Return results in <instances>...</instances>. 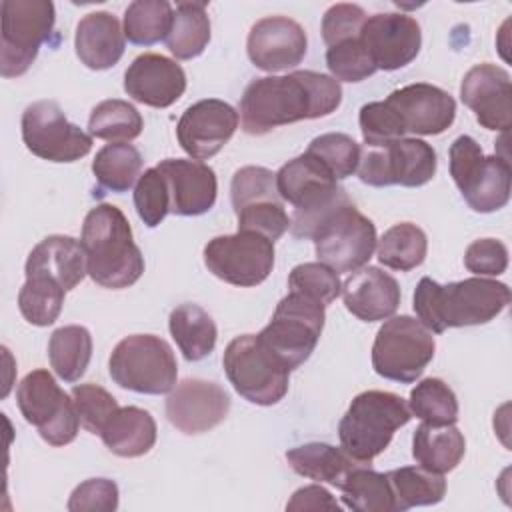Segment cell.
Masks as SVG:
<instances>
[{"mask_svg": "<svg viewBox=\"0 0 512 512\" xmlns=\"http://www.w3.org/2000/svg\"><path fill=\"white\" fill-rule=\"evenodd\" d=\"M342 102V86L328 74L296 70L286 76L252 80L240 98L242 130L262 136L278 126L332 114Z\"/></svg>", "mask_w": 512, "mask_h": 512, "instance_id": "6da1fadb", "label": "cell"}, {"mask_svg": "<svg viewBox=\"0 0 512 512\" xmlns=\"http://www.w3.org/2000/svg\"><path fill=\"white\" fill-rule=\"evenodd\" d=\"M510 304V288L504 282L474 276L438 284L424 276L414 290V312L434 334L446 328L478 326L494 320Z\"/></svg>", "mask_w": 512, "mask_h": 512, "instance_id": "7a4b0ae2", "label": "cell"}, {"mask_svg": "<svg viewBox=\"0 0 512 512\" xmlns=\"http://www.w3.org/2000/svg\"><path fill=\"white\" fill-rule=\"evenodd\" d=\"M80 244L88 276L98 286L128 288L144 272V256L134 244L130 222L114 204H98L86 214Z\"/></svg>", "mask_w": 512, "mask_h": 512, "instance_id": "3957f363", "label": "cell"}, {"mask_svg": "<svg viewBox=\"0 0 512 512\" xmlns=\"http://www.w3.org/2000/svg\"><path fill=\"white\" fill-rule=\"evenodd\" d=\"M276 188L280 198L294 208L290 232L296 238H312L316 226L332 210L350 202L330 170L308 152L288 160L276 172Z\"/></svg>", "mask_w": 512, "mask_h": 512, "instance_id": "277c9868", "label": "cell"}, {"mask_svg": "<svg viewBox=\"0 0 512 512\" xmlns=\"http://www.w3.org/2000/svg\"><path fill=\"white\" fill-rule=\"evenodd\" d=\"M410 418L412 412L402 396L384 390L360 392L338 424L342 450L356 462L370 464Z\"/></svg>", "mask_w": 512, "mask_h": 512, "instance_id": "5b68a950", "label": "cell"}, {"mask_svg": "<svg viewBox=\"0 0 512 512\" xmlns=\"http://www.w3.org/2000/svg\"><path fill=\"white\" fill-rule=\"evenodd\" d=\"M450 176L474 212H496L510 200L512 170L506 156H484L472 136L450 144Z\"/></svg>", "mask_w": 512, "mask_h": 512, "instance_id": "8992f818", "label": "cell"}, {"mask_svg": "<svg viewBox=\"0 0 512 512\" xmlns=\"http://www.w3.org/2000/svg\"><path fill=\"white\" fill-rule=\"evenodd\" d=\"M326 306L302 292L290 290L258 332L262 344L292 372L314 352L326 318Z\"/></svg>", "mask_w": 512, "mask_h": 512, "instance_id": "52a82bcc", "label": "cell"}, {"mask_svg": "<svg viewBox=\"0 0 512 512\" xmlns=\"http://www.w3.org/2000/svg\"><path fill=\"white\" fill-rule=\"evenodd\" d=\"M110 378L138 394H166L176 386L178 364L166 340L154 334L122 338L108 360Z\"/></svg>", "mask_w": 512, "mask_h": 512, "instance_id": "ba28073f", "label": "cell"}, {"mask_svg": "<svg viewBox=\"0 0 512 512\" xmlns=\"http://www.w3.org/2000/svg\"><path fill=\"white\" fill-rule=\"evenodd\" d=\"M222 364L234 390L252 404L272 406L288 392L290 370L262 344L258 334L234 338L224 350Z\"/></svg>", "mask_w": 512, "mask_h": 512, "instance_id": "9c48e42d", "label": "cell"}, {"mask_svg": "<svg viewBox=\"0 0 512 512\" xmlns=\"http://www.w3.org/2000/svg\"><path fill=\"white\" fill-rule=\"evenodd\" d=\"M0 74L22 76L54 32L56 12L50 0H4L0 4Z\"/></svg>", "mask_w": 512, "mask_h": 512, "instance_id": "30bf717a", "label": "cell"}, {"mask_svg": "<svg viewBox=\"0 0 512 512\" xmlns=\"http://www.w3.org/2000/svg\"><path fill=\"white\" fill-rule=\"evenodd\" d=\"M434 352V336L418 318L390 316L376 332L372 368L386 380L410 384L422 376Z\"/></svg>", "mask_w": 512, "mask_h": 512, "instance_id": "8fae6325", "label": "cell"}, {"mask_svg": "<svg viewBox=\"0 0 512 512\" xmlns=\"http://www.w3.org/2000/svg\"><path fill=\"white\" fill-rule=\"evenodd\" d=\"M318 262L336 272H354L376 250V226L352 202L332 210L312 234Z\"/></svg>", "mask_w": 512, "mask_h": 512, "instance_id": "7c38bea8", "label": "cell"}, {"mask_svg": "<svg viewBox=\"0 0 512 512\" xmlns=\"http://www.w3.org/2000/svg\"><path fill=\"white\" fill-rule=\"evenodd\" d=\"M16 402L24 420L36 426L50 446H66L78 436L80 418L74 398L56 384L48 370L38 368L26 374L18 384Z\"/></svg>", "mask_w": 512, "mask_h": 512, "instance_id": "4fadbf2b", "label": "cell"}, {"mask_svg": "<svg viewBox=\"0 0 512 512\" xmlns=\"http://www.w3.org/2000/svg\"><path fill=\"white\" fill-rule=\"evenodd\" d=\"M230 200L238 230L258 232L276 242L290 228V216L276 188V174L264 166L236 170L230 184Z\"/></svg>", "mask_w": 512, "mask_h": 512, "instance_id": "5bb4252c", "label": "cell"}, {"mask_svg": "<svg viewBox=\"0 0 512 512\" xmlns=\"http://www.w3.org/2000/svg\"><path fill=\"white\" fill-rule=\"evenodd\" d=\"M434 148L418 138H398L384 146L368 148L360 154L358 178L376 188L384 186H424L436 174Z\"/></svg>", "mask_w": 512, "mask_h": 512, "instance_id": "9a60e30c", "label": "cell"}, {"mask_svg": "<svg viewBox=\"0 0 512 512\" xmlns=\"http://www.w3.org/2000/svg\"><path fill=\"white\" fill-rule=\"evenodd\" d=\"M204 264L216 278L234 286H258L274 268V242L258 232L238 230L204 246Z\"/></svg>", "mask_w": 512, "mask_h": 512, "instance_id": "2e32d148", "label": "cell"}, {"mask_svg": "<svg viewBox=\"0 0 512 512\" xmlns=\"http://www.w3.org/2000/svg\"><path fill=\"white\" fill-rule=\"evenodd\" d=\"M22 140L26 148L48 162H76L92 150V136L68 122L54 100H38L22 112Z\"/></svg>", "mask_w": 512, "mask_h": 512, "instance_id": "e0dca14e", "label": "cell"}, {"mask_svg": "<svg viewBox=\"0 0 512 512\" xmlns=\"http://www.w3.org/2000/svg\"><path fill=\"white\" fill-rule=\"evenodd\" d=\"M238 128V112L224 100L204 98L188 106L176 124L182 150L194 160L218 154Z\"/></svg>", "mask_w": 512, "mask_h": 512, "instance_id": "ac0fdd59", "label": "cell"}, {"mask_svg": "<svg viewBox=\"0 0 512 512\" xmlns=\"http://www.w3.org/2000/svg\"><path fill=\"white\" fill-rule=\"evenodd\" d=\"M230 412L228 392L210 380L186 378L166 398L168 422L184 434H202L218 426Z\"/></svg>", "mask_w": 512, "mask_h": 512, "instance_id": "d6986e66", "label": "cell"}, {"mask_svg": "<svg viewBox=\"0 0 512 512\" xmlns=\"http://www.w3.org/2000/svg\"><path fill=\"white\" fill-rule=\"evenodd\" d=\"M360 40L374 60L376 70H398L408 66L420 52V24L398 12L368 16L360 30Z\"/></svg>", "mask_w": 512, "mask_h": 512, "instance_id": "ffe728a7", "label": "cell"}, {"mask_svg": "<svg viewBox=\"0 0 512 512\" xmlns=\"http://www.w3.org/2000/svg\"><path fill=\"white\" fill-rule=\"evenodd\" d=\"M384 102L396 114L404 134L436 136L448 130L456 118V100L426 82L406 84L390 92Z\"/></svg>", "mask_w": 512, "mask_h": 512, "instance_id": "44dd1931", "label": "cell"}, {"mask_svg": "<svg viewBox=\"0 0 512 512\" xmlns=\"http://www.w3.org/2000/svg\"><path fill=\"white\" fill-rule=\"evenodd\" d=\"M462 102L474 112L486 130L506 132L512 124V84L510 74L496 64H476L460 84Z\"/></svg>", "mask_w": 512, "mask_h": 512, "instance_id": "7402d4cb", "label": "cell"}, {"mask_svg": "<svg viewBox=\"0 0 512 512\" xmlns=\"http://www.w3.org/2000/svg\"><path fill=\"white\" fill-rule=\"evenodd\" d=\"M308 48L304 28L288 16H266L248 34L246 52L250 62L264 72H278L298 66Z\"/></svg>", "mask_w": 512, "mask_h": 512, "instance_id": "603a6c76", "label": "cell"}, {"mask_svg": "<svg viewBox=\"0 0 512 512\" xmlns=\"http://www.w3.org/2000/svg\"><path fill=\"white\" fill-rule=\"evenodd\" d=\"M124 90L140 104L168 108L184 94L186 74L176 60L146 52L136 56L126 68Z\"/></svg>", "mask_w": 512, "mask_h": 512, "instance_id": "cb8c5ba5", "label": "cell"}, {"mask_svg": "<svg viewBox=\"0 0 512 512\" xmlns=\"http://www.w3.org/2000/svg\"><path fill=\"white\" fill-rule=\"evenodd\" d=\"M170 194V212L176 216L206 214L218 192L214 170L200 160L166 158L158 166Z\"/></svg>", "mask_w": 512, "mask_h": 512, "instance_id": "d4e9b609", "label": "cell"}, {"mask_svg": "<svg viewBox=\"0 0 512 512\" xmlns=\"http://www.w3.org/2000/svg\"><path fill=\"white\" fill-rule=\"evenodd\" d=\"M342 298L358 320H388L400 304V286L394 276L376 268L362 266L342 282Z\"/></svg>", "mask_w": 512, "mask_h": 512, "instance_id": "484cf974", "label": "cell"}, {"mask_svg": "<svg viewBox=\"0 0 512 512\" xmlns=\"http://www.w3.org/2000/svg\"><path fill=\"white\" fill-rule=\"evenodd\" d=\"M26 274H44L56 280L66 292L76 288L88 274L86 252L82 244L64 234H52L40 240L28 254Z\"/></svg>", "mask_w": 512, "mask_h": 512, "instance_id": "4316f807", "label": "cell"}, {"mask_svg": "<svg viewBox=\"0 0 512 512\" xmlns=\"http://www.w3.org/2000/svg\"><path fill=\"white\" fill-rule=\"evenodd\" d=\"M124 46V28L110 12H90L76 26V56L90 70H106L118 64Z\"/></svg>", "mask_w": 512, "mask_h": 512, "instance_id": "83f0119b", "label": "cell"}, {"mask_svg": "<svg viewBox=\"0 0 512 512\" xmlns=\"http://www.w3.org/2000/svg\"><path fill=\"white\" fill-rule=\"evenodd\" d=\"M100 438L112 454L138 458L148 454L156 444V422L144 408L122 406L108 418L100 430Z\"/></svg>", "mask_w": 512, "mask_h": 512, "instance_id": "f1b7e54d", "label": "cell"}, {"mask_svg": "<svg viewBox=\"0 0 512 512\" xmlns=\"http://www.w3.org/2000/svg\"><path fill=\"white\" fill-rule=\"evenodd\" d=\"M466 452L464 434L454 424L434 426L422 422L412 436V456L418 466L446 474L454 470Z\"/></svg>", "mask_w": 512, "mask_h": 512, "instance_id": "f546056e", "label": "cell"}, {"mask_svg": "<svg viewBox=\"0 0 512 512\" xmlns=\"http://www.w3.org/2000/svg\"><path fill=\"white\" fill-rule=\"evenodd\" d=\"M286 460L296 474L316 482H328L336 488H342L348 474L360 466V462L348 456L342 448L326 442H308L290 448Z\"/></svg>", "mask_w": 512, "mask_h": 512, "instance_id": "4dcf8cb0", "label": "cell"}, {"mask_svg": "<svg viewBox=\"0 0 512 512\" xmlns=\"http://www.w3.org/2000/svg\"><path fill=\"white\" fill-rule=\"evenodd\" d=\"M168 328L176 346L188 362H198L206 358L216 346L218 328L212 316L198 304L186 302L176 306L170 312Z\"/></svg>", "mask_w": 512, "mask_h": 512, "instance_id": "1f68e13d", "label": "cell"}, {"mask_svg": "<svg viewBox=\"0 0 512 512\" xmlns=\"http://www.w3.org/2000/svg\"><path fill=\"white\" fill-rule=\"evenodd\" d=\"M394 512H404L414 506L438 504L446 494V480L442 474H434L422 466H402L386 472Z\"/></svg>", "mask_w": 512, "mask_h": 512, "instance_id": "d6a6232c", "label": "cell"}, {"mask_svg": "<svg viewBox=\"0 0 512 512\" xmlns=\"http://www.w3.org/2000/svg\"><path fill=\"white\" fill-rule=\"evenodd\" d=\"M208 42L210 18L206 14V2H178L166 36L168 50L178 60H192L204 52Z\"/></svg>", "mask_w": 512, "mask_h": 512, "instance_id": "836d02e7", "label": "cell"}, {"mask_svg": "<svg viewBox=\"0 0 512 512\" xmlns=\"http://www.w3.org/2000/svg\"><path fill=\"white\" fill-rule=\"evenodd\" d=\"M48 358L64 382L80 380L92 358V336L88 328L70 324L54 330L48 340Z\"/></svg>", "mask_w": 512, "mask_h": 512, "instance_id": "e575fe53", "label": "cell"}, {"mask_svg": "<svg viewBox=\"0 0 512 512\" xmlns=\"http://www.w3.org/2000/svg\"><path fill=\"white\" fill-rule=\"evenodd\" d=\"M142 154L128 142H114L100 148L92 160V172L100 188L110 192H126L140 178Z\"/></svg>", "mask_w": 512, "mask_h": 512, "instance_id": "d590c367", "label": "cell"}, {"mask_svg": "<svg viewBox=\"0 0 512 512\" xmlns=\"http://www.w3.org/2000/svg\"><path fill=\"white\" fill-rule=\"evenodd\" d=\"M428 252V238L424 230L412 222H398L390 226L378 240L380 264L408 272L420 266Z\"/></svg>", "mask_w": 512, "mask_h": 512, "instance_id": "8d00e7d4", "label": "cell"}, {"mask_svg": "<svg viewBox=\"0 0 512 512\" xmlns=\"http://www.w3.org/2000/svg\"><path fill=\"white\" fill-rule=\"evenodd\" d=\"M144 128L140 112L126 100L110 98L96 104L88 118V132L108 142H130Z\"/></svg>", "mask_w": 512, "mask_h": 512, "instance_id": "74e56055", "label": "cell"}, {"mask_svg": "<svg viewBox=\"0 0 512 512\" xmlns=\"http://www.w3.org/2000/svg\"><path fill=\"white\" fill-rule=\"evenodd\" d=\"M174 10L166 0H134L124 12V36L138 46L166 40Z\"/></svg>", "mask_w": 512, "mask_h": 512, "instance_id": "f35d334b", "label": "cell"}, {"mask_svg": "<svg viewBox=\"0 0 512 512\" xmlns=\"http://www.w3.org/2000/svg\"><path fill=\"white\" fill-rule=\"evenodd\" d=\"M66 290L44 274H26V282L18 292V308L26 322L34 326H50L58 320Z\"/></svg>", "mask_w": 512, "mask_h": 512, "instance_id": "ab89813d", "label": "cell"}, {"mask_svg": "<svg viewBox=\"0 0 512 512\" xmlns=\"http://www.w3.org/2000/svg\"><path fill=\"white\" fill-rule=\"evenodd\" d=\"M342 502L356 512H394L392 490L386 474L356 466L342 484Z\"/></svg>", "mask_w": 512, "mask_h": 512, "instance_id": "60d3db41", "label": "cell"}, {"mask_svg": "<svg viewBox=\"0 0 512 512\" xmlns=\"http://www.w3.org/2000/svg\"><path fill=\"white\" fill-rule=\"evenodd\" d=\"M410 412L422 422L444 426L456 424L458 420V400L454 390L440 378H424L420 380L408 400Z\"/></svg>", "mask_w": 512, "mask_h": 512, "instance_id": "b9f144b4", "label": "cell"}, {"mask_svg": "<svg viewBox=\"0 0 512 512\" xmlns=\"http://www.w3.org/2000/svg\"><path fill=\"white\" fill-rule=\"evenodd\" d=\"M308 154H312L316 160H320L330 174L336 180H344L348 176H352L358 168L360 162V146L342 132H328V134H320L316 136L308 148Z\"/></svg>", "mask_w": 512, "mask_h": 512, "instance_id": "7bdbcfd3", "label": "cell"}, {"mask_svg": "<svg viewBox=\"0 0 512 512\" xmlns=\"http://www.w3.org/2000/svg\"><path fill=\"white\" fill-rule=\"evenodd\" d=\"M326 66L338 82H362L376 72L374 60L364 48L360 36L340 40L326 50Z\"/></svg>", "mask_w": 512, "mask_h": 512, "instance_id": "ee69618b", "label": "cell"}, {"mask_svg": "<svg viewBox=\"0 0 512 512\" xmlns=\"http://www.w3.org/2000/svg\"><path fill=\"white\" fill-rule=\"evenodd\" d=\"M288 288L328 306L342 292V282L338 278V272L330 266L322 262H304L292 268L288 276Z\"/></svg>", "mask_w": 512, "mask_h": 512, "instance_id": "f6af8a7d", "label": "cell"}, {"mask_svg": "<svg viewBox=\"0 0 512 512\" xmlns=\"http://www.w3.org/2000/svg\"><path fill=\"white\" fill-rule=\"evenodd\" d=\"M134 206L140 220L148 228H156L170 212V194L164 176L158 168H148L140 174L134 186Z\"/></svg>", "mask_w": 512, "mask_h": 512, "instance_id": "bcb514c9", "label": "cell"}, {"mask_svg": "<svg viewBox=\"0 0 512 512\" xmlns=\"http://www.w3.org/2000/svg\"><path fill=\"white\" fill-rule=\"evenodd\" d=\"M74 406L80 418V426L92 434H100L108 418L120 408L116 398L98 384H78L72 388Z\"/></svg>", "mask_w": 512, "mask_h": 512, "instance_id": "7dc6e473", "label": "cell"}, {"mask_svg": "<svg viewBox=\"0 0 512 512\" xmlns=\"http://www.w3.org/2000/svg\"><path fill=\"white\" fill-rule=\"evenodd\" d=\"M360 130L368 148L384 146L392 140L404 138V130L396 114L388 108L386 102H368L360 108Z\"/></svg>", "mask_w": 512, "mask_h": 512, "instance_id": "c3c4849f", "label": "cell"}, {"mask_svg": "<svg viewBox=\"0 0 512 512\" xmlns=\"http://www.w3.org/2000/svg\"><path fill=\"white\" fill-rule=\"evenodd\" d=\"M118 508V486L108 478H90L78 484L68 500L70 512L100 510L114 512Z\"/></svg>", "mask_w": 512, "mask_h": 512, "instance_id": "681fc988", "label": "cell"}, {"mask_svg": "<svg viewBox=\"0 0 512 512\" xmlns=\"http://www.w3.org/2000/svg\"><path fill=\"white\" fill-rule=\"evenodd\" d=\"M464 266L476 276H500L508 268V248L496 238L474 240L464 252Z\"/></svg>", "mask_w": 512, "mask_h": 512, "instance_id": "f907efd6", "label": "cell"}, {"mask_svg": "<svg viewBox=\"0 0 512 512\" xmlns=\"http://www.w3.org/2000/svg\"><path fill=\"white\" fill-rule=\"evenodd\" d=\"M366 12L358 4H334L324 12L322 18V38L326 46L340 40L360 36L362 24L366 22Z\"/></svg>", "mask_w": 512, "mask_h": 512, "instance_id": "816d5d0a", "label": "cell"}, {"mask_svg": "<svg viewBox=\"0 0 512 512\" xmlns=\"http://www.w3.org/2000/svg\"><path fill=\"white\" fill-rule=\"evenodd\" d=\"M286 510L290 512H302V510H336L340 512L342 506L334 500V496L320 484H310L298 488L292 498L286 504Z\"/></svg>", "mask_w": 512, "mask_h": 512, "instance_id": "f5cc1de1", "label": "cell"}]
</instances>
